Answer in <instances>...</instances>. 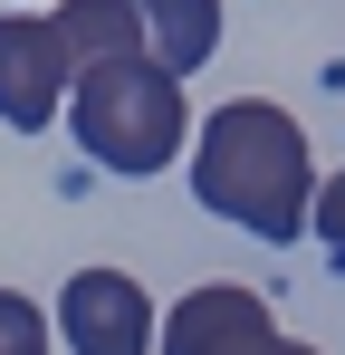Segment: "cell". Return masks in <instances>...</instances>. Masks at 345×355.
I'll return each instance as SVG.
<instances>
[{"label":"cell","mask_w":345,"mask_h":355,"mask_svg":"<svg viewBox=\"0 0 345 355\" xmlns=\"http://www.w3.org/2000/svg\"><path fill=\"white\" fill-rule=\"evenodd\" d=\"M57 39H67L77 77H87V67H115V58H154L134 0H67V10H57Z\"/></svg>","instance_id":"6"},{"label":"cell","mask_w":345,"mask_h":355,"mask_svg":"<svg viewBox=\"0 0 345 355\" xmlns=\"http://www.w3.org/2000/svg\"><path fill=\"white\" fill-rule=\"evenodd\" d=\"M134 19H144V39H154V58L172 77H192L221 49V0H134Z\"/></svg>","instance_id":"7"},{"label":"cell","mask_w":345,"mask_h":355,"mask_svg":"<svg viewBox=\"0 0 345 355\" xmlns=\"http://www.w3.org/2000/svg\"><path fill=\"white\" fill-rule=\"evenodd\" d=\"M67 87H77V58H67V39H57V19L10 10V19H0V125L39 135V125L67 106Z\"/></svg>","instance_id":"4"},{"label":"cell","mask_w":345,"mask_h":355,"mask_svg":"<svg viewBox=\"0 0 345 355\" xmlns=\"http://www.w3.org/2000/svg\"><path fill=\"white\" fill-rule=\"evenodd\" d=\"M317 240H326V259H345V173L317 182Z\"/></svg>","instance_id":"9"},{"label":"cell","mask_w":345,"mask_h":355,"mask_svg":"<svg viewBox=\"0 0 345 355\" xmlns=\"http://www.w3.org/2000/svg\"><path fill=\"white\" fill-rule=\"evenodd\" d=\"M77 144L125 182H154L192 144V106H182V77L163 58H115V67H87L77 77Z\"/></svg>","instance_id":"2"},{"label":"cell","mask_w":345,"mask_h":355,"mask_svg":"<svg viewBox=\"0 0 345 355\" xmlns=\"http://www.w3.org/2000/svg\"><path fill=\"white\" fill-rule=\"evenodd\" d=\"M57 327H67V355H144L154 307L125 269H77L67 297H57Z\"/></svg>","instance_id":"5"},{"label":"cell","mask_w":345,"mask_h":355,"mask_svg":"<svg viewBox=\"0 0 345 355\" xmlns=\"http://www.w3.org/2000/svg\"><path fill=\"white\" fill-rule=\"evenodd\" d=\"M192 202L240 221V231H259V240L317 231V164H307L297 116L269 106V96H230L192 135Z\"/></svg>","instance_id":"1"},{"label":"cell","mask_w":345,"mask_h":355,"mask_svg":"<svg viewBox=\"0 0 345 355\" xmlns=\"http://www.w3.org/2000/svg\"><path fill=\"white\" fill-rule=\"evenodd\" d=\"M0 355H48V317L19 288H0Z\"/></svg>","instance_id":"8"},{"label":"cell","mask_w":345,"mask_h":355,"mask_svg":"<svg viewBox=\"0 0 345 355\" xmlns=\"http://www.w3.org/2000/svg\"><path fill=\"white\" fill-rule=\"evenodd\" d=\"M163 355H317V346L278 336L259 288H240V279H202V288L163 317Z\"/></svg>","instance_id":"3"}]
</instances>
